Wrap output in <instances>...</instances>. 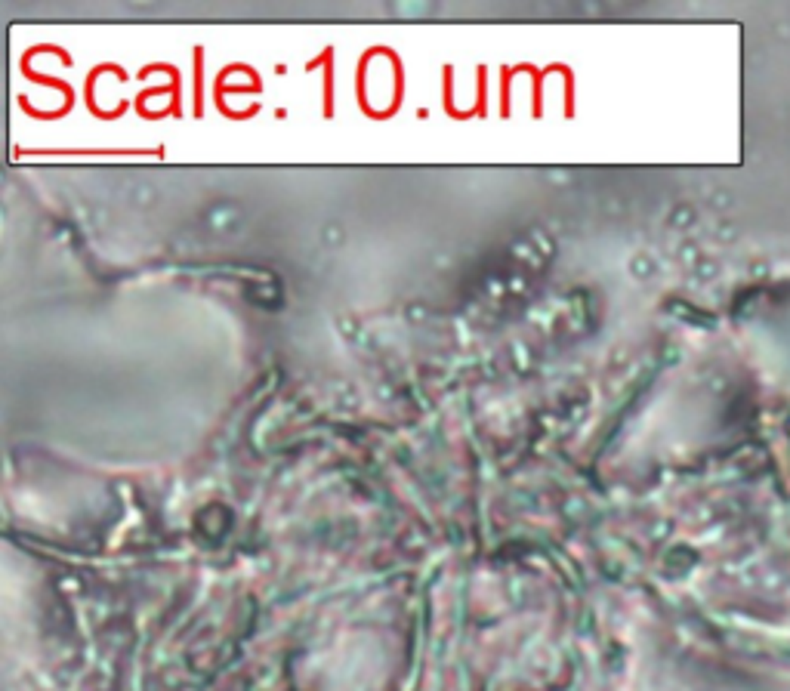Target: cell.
<instances>
[{
    "mask_svg": "<svg viewBox=\"0 0 790 691\" xmlns=\"http://www.w3.org/2000/svg\"><path fill=\"white\" fill-rule=\"evenodd\" d=\"M374 50H377V56H386V59H389V65H392V71H395V93H392V102H389V108H383V115L392 118V115H399L401 105H405V65H401V56L395 53L392 46L377 44Z\"/></svg>",
    "mask_w": 790,
    "mask_h": 691,
    "instance_id": "cell-1",
    "label": "cell"
},
{
    "mask_svg": "<svg viewBox=\"0 0 790 691\" xmlns=\"http://www.w3.org/2000/svg\"><path fill=\"white\" fill-rule=\"evenodd\" d=\"M192 59H195V115H204V46H195L192 50Z\"/></svg>",
    "mask_w": 790,
    "mask_h": 691,
    "instance_id": "cell-2",
    "label": "cell"
},
{
    "mask_svg": "<svg viewBox=\"0 0 790 691\" xmlns=\"http://www.w3.org/2000/svg\"><path fill=\"white\" fill-rule=\"evenodd\" d=\"M522 68L528 71V75H531V84H534V90H531V115L540 118V111H544V108H540V87H544L546 75H553V65H546V68L540 71V68H534V65H528V62H525Z\"/></svg>",
    "mask_w": 790,
    "mask_h": 691,
    "instance_id": "cell-3",
    "label": "cell"
},
{
    "mask_svg": "<svg viewBox=\"0 0 790 691\" xmlns=\"http://www.w3.org/2000/svg\"><path fill=\"white\" fill-rule=\"evenodd\" d=\"M556 65V71H559L562 75V80H565V118H575V71L568 68V65H562V62H553Z\"/></svg>",
    "mask_w": 790,
    "mask_h": 691,
    "instance_id": "cell-4",
    "label": "cell"
},
{
    "mask_svg": "<svg viewBox=\"0 0 790 691\" xmlns=\"http://www.w3.org/2000/svg\"><path fill=\"white\" fill-rule=\"evenodd\" d=\"M488 68L479 65V93H475V115H488Z\"/></svg>",
    "mask_w": 790,
    "mask_h": 691,
    "instance_id": "cell-5",
    "label": "cell"
},
{
    "mask_svg": "<svg viewBox=\"0 0 790 691\" xmlns=\"http://www.w3.org/2000/svg\"><path fill=\"white\" fill-rule=\"evenodd\" d=\"M510 84H513V68L503 65L501 68V115H510Z\"/></svg>",
    "mask_w": 790,
    "mask_h": 691,
    "instance_id": "cell-6",
    "label": "cell"
}]
</instances>
